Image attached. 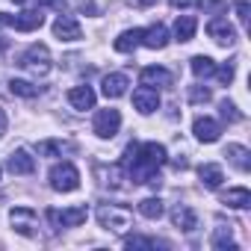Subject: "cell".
<instances>
[{
	"label": "cell",
	"instance_id": "6da1fadb",
	"mask_svg": "<svg viewBox=\"0 0 251 251\" xmlns=\"http://www.w3.org/2000/svg\"><path fill=\"white\" fill-rule=\"evenodd\" d=\"M98 222H100V227H106V230L124 233V230L130 227V222H133V213H130L127 207H118V204H100V207H98Z\"/></svg>",
	"mask_w": 251,
	"mask_h": 251
},
{
	"label": "cell",
	"instance_id": "7a4b0ae2",
	"mask_svg": "<svg viewBox=\"0 0 251 251\" xmlns=\"http://www.w3.org/2000/svg\"><path fill=\"white\" fill-rule=\"evenodd\" d=\"M21 68H27L30 74H36V77H45L48 71H50V50H48V45H30L24 53H21V62H18Z\"/></svg>",
	"mask_w": 251,
	"mask_h": 251
},
{
	"label": "cell",
	"instance_id": "3957f363",
	"mask_svg": "<svg viewBox=\"0 0 251 251\" xmlns=\"http://www.w3.org/2000/svg\"><path fill=\"white\" fill-rule=\"evenodd\" d=\"M50 186L56 192H74L80 189V172L74 163H56L50 169Z\"/></svg>",
	"mask_w": 251,
	"mask_h": 251
},
{
	"label": "cell",
	"instance_id": "277c9868",
	"mask_svg": "<svg viewBox=\"0 0 251 251\" xmlns=\"http://www.w3.org/2000/svg\"><path fill=\"white\" fill-rule=\"evenodd\" d=\"M89 219V210L86 207H71V210H48V222H50V230H62V227H80L83 222Z\"/></svg>",
	"mask_w": 251,
	"mask_h": 251
},
{
	"label": "cell",
	"instance_id": "5b68a950",
	"mask_svg": "<svg viewBox=\"0 0 251 251\" xmlns=\"http://www.w3.org/2000/svg\"><path fill=\"white\" fill-rule=\"evenodd\" d=\"M118 127H121V112L118 109H100L95 115V124H92L95 136H100V139H112L118 133Z\"/></svg>",
	"mask_w": 251,
	"mask_h": 251
},
{
	"label": "cell",
	"instance_id": "8992f818",
	"mask_svg": "<svg viewBox=\"0 0 251 251\" xmlns=\"http://www.w3.org/2000/svg\"><path fill=\"white\" fill-rule=\"evenodd\" d=\"M207 36H210L216 45H222V48H230V45L236 42V30H233V24H230L227 18H213V21L207 24Z\"/></svg>",
	"mask_w": 251,
	"mask_h": 251
},
{
	"label": "cell",
	"instance_id": "52a82bcc",
	"mask_svg": "<svg viewBox=\"0 0 251 251\" xmlns=\"http://www.w3.org/2000/svg\"><path fill=\"white\" fill-rule=\"evenodd\" d=\"M9 222H12V230H18L21 236H33L36 227H39V219L30 207H15L9 213Z\"/></svg>",
	"mask_w": 251,
	"mask_h": 251
},
{
	"label": "cell",
	"instance_id": "ba28073f",
	"mask_svg": "<svg viewBox=\"0 0 251 251\" xmlns=\"http://www.w3.org/2000/svg\"><path fill=\"white\" fill-rule=\"evenodd\" d=\"M53 36H56L59 42H80V39H83V27L77 24L74 15H59V18L53 21Z\"/></svg>",
	"mask_w": 251,
	"mask_h": 251
},
{
	"label": "cell",
	"instance_id": "9c48e42d",
	"mask_svg": "<svg viewBox=\"0 0 251 251\" xmlns=\"http://www.w3.org/2000/svg\"><path fill=\"white\" fill-rule=\"evenodd\" d=\"M192 133H195V139H198V142H207V145H213V142H219V136H222V127H219V121H216V118H210V115H201V118H195V124H192Z\"/></svg>",
	"mask_w": 251,
	"mask_h": 251
},
{
	"label": "cell",
	"instance_id": "30bf717a",
	"mask_svg": "<svg viewBox=\"0 0 251 251\" xmlns=\"http://www.w3.org/2000/svg\"><path fill=\"white\" fill-rule=\"evenodd\" d=\"M133 106H136L142 115L157 112V109H160V95H157V89H151V86L136 89V92H133Z\"/></svg>",
	"mask_w": 251,
	"mask_h": 251
},
{
	"label": "cell",
	"instance_id": "8fae6325",
	"mask_svg": "<svg viewBox=\"0 0 251 251\" xmlns=\"http://www.w3.org/2000/svg\"><path fill=\"white\" fill-rule=\"evenodd\" d=\"M6 166H9V172H12V175H33V172H36V157H30V151L18 148V151H12V154H9Z\"/></svg>",
	"mask_w": 251,
	"mask_h": 251
},
{
	"label": "cell",
	"instance_id": "7c38bea8",
	"mask_svg": "<svg viewBox=\"0 0 251 251\" xmlns=\"http://www.w3.org/2000/svg\"><path fill=\"white\" fill-rule=\"evenodd\" d=\"M42 24H45V15H42V9H36V12L12 15V24H9V27H15L18 33H33V30H39Z\"/></svg>",
	"mask_w": 251,
	"mask_h": 251
},
{
	"label": "cell",
	"instance_id": "4fadbf2b",
	"mask_svg": "<svg viewBox=\"0 0 251 251\" xmlns=\"http://www.w3.org/2000/svg\"><path fill=\"white\" fill-rule=\"evenodd\" d=\"M139 80H142V86H157V89H163V86H172V74L166 71V68H160V65H148V68H142V74H139Z\"/></svg>",
	"mask_w": 251,
	"mask_h": 251
},
{
	"label": "cell",
	"instance_id": "5bb4252c",
	"mask_svg": "<svg viewBox=\"0 0 251 251\" xmlns=\"http://www.w3.org/2000/svg\"><path fill=\"white\" fill-rule=\"evenodd\" d=\"M68 103H71L74 109H80V112L92 109V106H95V92H92V86H74V89L68 92Z\"/></svg>",
	"mask_w": 251,
	"mask_h": 251
},
{
	"label": "cell",
	"instance_id": "9a60e30c",
	"mask_svg": "<svg viewBox=\"0 0 251 251\" xmlns=\"http://www.w3.org/2000/svg\"><path fill=\"white\" fill-rule=\"evenodd\" d=\"M142 45L151 48V50H163V48L169 45V30H166L163 24H154L151 30L142 33Z\"/></svg>",
	"mask_w": 251,
	"mask_h": 251
},
{
	"label": "cell",
	"instance_id": "2e32d148",
	"mask_svg": "<svg viewBox=\"0 0 251 251\" xmlns=\"http://www.w3.org/2000/svg\"><path fill=\"white\" fill-rule=\"evenodd\" d=\"M198 177H201V183H204L207 189H219L222 180H225V172H222V166H216V163H204V166H198Z\"/></svg>",
	"mask_w": 251,
	"mask_h": 251
},
{
	"label": "cell",
	"instance_id": "e0dca14e",
	"mask_svg": "<svg viewBox=\"0 0 251 251\" xmlns=\"http://www.w3.org/2000/svg\"><path fill=\"white\" fill-rule=\"evenodd\" d=\"M222 204H227L233 210H245V207H251V192L245 186H233V189L222 192Z\"/></svg>",
	"mask_w": 251,
	"mask_h": 251
},
{
	"label": "cell",
	"instance_id": "ac0fdd59",
	"mask_svg": "<svg viewBox=\"0 0 251 251\" xmlns=\"http://www.w3.org/2000/svg\"><path fill=\"white\" fill-rule=\"evenodd\" d=\"M100 92L106 98H121L124 92H127V77H124V74H106L100 80Z\"/></svg>",
	"mask_w": 251,
	"mask_h": 251
},
{
	"label": "cell",
	"instance_id": "d6986e66",
	"mask_svg": "<svg viewBox=\"0 0 251 251\" xmlns=\"http://www.w3.org/2000/svg\"><path fill=\"white\" fill-rule=\"evenodd\" d=\"M142 33H145V30H124V33L112 42V48H115L118 53H130V50H136V48L142 45Z\"/></svg>",
	"mask_w": 251,
	"mask_h": 251
},
{
	"label": "cell",
	"instance_id": "ffe728a7",
	"mask_svg": "<svg viewBox=\"0 0 251 251\" xmlns=\"http://www.w3.org/2000/svg\"><path fill=\"white\" fill-rule=\"evenodd\" d=\"M172 222H175V225H177L180 230H186V233L198 227V219H195V213H192V210H189L186 204H177V207L172 210Z\"/></svg>",
	"mask_w": 251,
	"mask_h": 251
},
{
	"label": "cell",
	"instance_id": "44dd1931",
	"mask_svg": "<svg viewBox=\"0 0 251 251\" xmlns=\"http://www.w3.org/2000/svg\"><path fill=\"white\" fill-rule=\"evenodd\" d=\"M195 30H198V21L192 15H180L175 21V39L177 42H192L195 39Z\"/></svg>",
	"mask_w": 251,
	"mask_h": 251
},
{
	"label": "cell",
	"instance_id": "7402d4cb",
	"mask_svg": "<svg viewBox=\"0 0 251 251\" xmlns=\"http://www.w3.org/2000/svg\"><path fill=\"white\" fill-rule=\"evenodd\" d=\"M239 172H248L251 169V151L245 148V145H227V154H225Z\"/></svg>",
	"mask_w": 251,
	"mask_h": 251
},
{
	"label": "cell",
	"instance_id": "603a6c76",
	"mask_svg": "<svg viewBox=\"0 0 251 251\" xmlns=\"http://www.w3.org/2000/svg\"><path fill=\"white\" fill-rule=\"evenodd\" d=\"M192 74H195L198 80H204V77H213V74H216V62H213L210 56L198 53V56H192Z\"/></svg>",
	"mask_w": 251,
	"mask_h": 251
},
{
	"label": "cell",
	"instance_id": "cb8c5ba5",
	"mask_svg": "<svg viewBox=\"0 0 251 251\" xmlns=\"http://www.w3.org/2000/svg\"><path fill=\"white\" fill-rule=\"evenodd\" d=\"M139 213H142L145 219H160V216L166 213V207H163L160 198L151 195V198H142V201H139Z\"/></svg>",
	"mask_w": 251,
	"mask_h": 251
},
{
	"label": "cell",
	"instance_id": "d4e9b609",
	"mask_svg": "<svg viewBox=\"0 0 251 251\" xmlns=\"http://www.w3.org/2000/svg\"><path fill=\"white\" fill-rule=\"evenodd\" d=\"M77 3V9L80 12H86V15H103L106 12V6H109V0H74Z\"/></svg>",
	"mask_w": 251,
	"mask_h": 251
},
{
	"label": "cell",
	"instance_id": "484cf974",
	"mask_svg": "<svg viewBox=\"0 0 251 251\" xmlns=\"http://www.w3.org/2000/svg\"><path fill=\"white\" fill-rule=\"evenodd\" d=\"M9 92L18 95V98H36L39 86H33L30 80H9Z\"/></svg>",
	"mask_w": 251,
	"mask_h": 251
},
{
	"label": "cell",
	"instance_id": "4316f807",
	"mask_svg": "<svg viewBox=\"0 0 251 251\" xmlns=\"http://www.w3.org/2000/svg\"><path fill=\"white\" fill-rule=\"evenodd\" d=\"M213 248L216 251H236V245H233V239H230V227H219L216 233H213Z\"/></svg>",
	"mask_w": 251,
	"mask_h": 251
},
{
	"label": "cell",
	"instance_id": "83f0119b",
	"mask_svg": "<svg viewBox=\"0 0 251 251\" xmlns=\"http://www.w3.org/2000/svg\"><path fill=\"white\" fill-rule=\"evenodd\" d=\"M210 89L207 86H192L189 89V103H195V106H201V103H210Z\"/></svg>",
	"mask_w": 251,
	"mask_h": 251
},
{
	"label": "cell",
	"instance_id": "f1b7e54d",
	"mask_svg": "<svg viewBox=\"0 0 251 251\" xmlns=\"http://www.w3.org/2000/svg\"><path fill=\"white\" fill-rule=\"evenodd\" d=\"M124 245H127V248H157L160 242L157 239H145V236H127Z\"/></svg>",
	"mask_w": 251,
	"mask_h": 251
},
{
	"label": "cell",
	"instance_id": "f546056e",
	"mask_svg": "<svg viewBox=\"0 0 251 251\" xmlns=\"http://www.w3.org/2000/svg\"><path fill=\"white\" fill-rule=\"evenodd\" d=\"M222 118H225V121H239V118H242V112L236 109V103H233V100H222Z\"/></svg>",
	"mask_w": 251,
	"mask_h": 251
},
{
	"label": "cell",
	"instance_id": "4dcf8cb0",
	"mask_svg": "<svg viewBox=\"0 0 251 251\" xmlns=\"http://www.w3.org/2000/svg\"><path fill=\"white\" fill-rule=\"evenodd\" d=\"M39 154L42 157H56V154H62V142H53V139L39 142Z\"/></svg>",
	"mask_w": 251,
	"mask_h": 251
},
{
	"label": "cell",
	"instance_id": "1f68e13d",
	"mask_svg": "<svg viewBox=\"0 0 251 251\" xmlns=\"http://www.w3.org/2000/svg\"><path fill=\"white\" fill-rule=\"evenodd\" d=\"M195 6H201V9H207V12H222V9H225L222 0H195Z\"/></svg>",
	"mask_w": 251,
	"mask_h": 251
},
{
	"label": "cell",
	"instance_id": "d6a6232c",
	"mask_svg": "<svg viewBox=\"0 0 251 251\" xmlns=\"http://www.w3.org/2000/svg\"><path fill=\"white\" fill-rule=\"evenodd\" d=\"M233 71H236V68H233V62H230V65H222V68H216V74H219V80H222L225 86L233 80Z\"/></svg>",
	"mask_w": 251,
	"mask_h": 251
},
{
	"label": "cell",
	"instance_id": "836d02e7",
	"mask_svg": "<svg viewBox=\"0 0 251 251\" xmlns=\"http://www.w3.org/2000/svg\"><path fill=\"white\" fill-rule=\"evenodd\" d=\"M248 12H251V6L245 3V0H239V3H236V15H239V21H242V27L248 24Z\"/></svg>",
	"mask_w": 251,
	"mask_h": 251
},
{
	"label": "cell",
	"instance_id": "e575fe53",
	"mask_svg": "<svg viewBox=\"0 0 251 251\" xmlns=\"http://www.w3.org/2000/svg\"><path fill=\"white\" fill-rule=\"evenodd\" d=\"M36 3H39V6H53V9H59V12L65 9V0H36Z\"/></svg>",
	"mask_w": 251,
	"mask_h": 251
},
{
	"label": "cell",
	"instance_id": "d590c367",
	"mask_svg": "<svg viewBox=\"0 0 251 251\" xmlns=\"http://www.w3.org/2000/svg\"><path fill=\"white\" fill-rule=\"evenodd\" d=\"M6 124H9V118H6V112H3V106H0V136L6 133Z\"/></svg>",
	"mask_w": 251,
	"mask_h": 251
},
{
	"label": "cell",
	"instance_id": "8d00e7d4",
	"mask_svg": "<svg viewBox=\"0 0 251 251\" xmlns=\"http://www.w3.org/2000/svg\"><path fill=\"white\" fill-rule=\"evenodd\" d=\"M127 3H130V6H136V9H145V6H151V3H154V0H127Z\"/></svg>",
	"mask_w": 251,
	"mask_h": 251
},
{
	"label": "cell",
	"instance_id": "74e56055",
	"mask_svg": "<svg viewBox=\"0 0 251 251\" xmlns=\"http://www.w3.org/2000/svg\"><path fill=\"white\" fill-rule=\"evenodd\" d=\"M169 3L180 9V6H195V0H169Z\"/></svg>",
	"mask_w": 251,
	"mask_h": 251
}]
</instances>
